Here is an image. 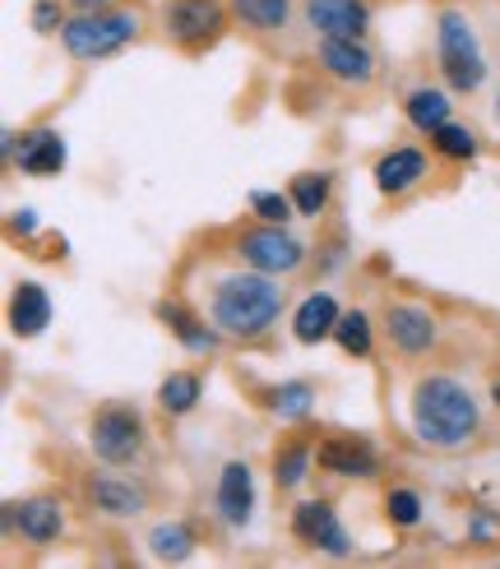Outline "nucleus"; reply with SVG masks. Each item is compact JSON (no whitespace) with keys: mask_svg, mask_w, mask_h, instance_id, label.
<instances>
[{"mask_svg":"<svg viewBox=\"0 0 500 569\" xmlns=\"http://www.w3.org/2000/svg\"><path fill=\"white\" fill-rule=\"evenodd\" d=\"M468 532H472V537H478V542H487V537H491V519H482V515H478V519H472V523H468Z\"/></svg>","mask_w":500,"mask_h":569,"instance_id":"f704fd0d","label":"nucleus"},{"mask_svg":"<svg viewBox=\"0 0 500 569\" xmlns=\"http://www.w3.org/2000/svg\"><path fill=\"white\" fill-rule=\"evenodd\" d=\"M333 343H339L348 357H371L376 333H371V316H367V310H343L339 329H333Z\"/></svg>","mask_w":500,"mask_h":569,"instance_id":"cd10ccee","label":"nucleus"},{"mask_svg":"<svg viewBox=\"0 0 500 569\" xmlns=\"http://www.w3.org/2000/svg\"><path fill=\"white\" fill-rule=\"evenodd\" d=\"M200 393H204V380L194 376V371H172L162 385H158V403L167 417H186L200 408Z\"/></svg>","mask_w":500,"mask_h":569,"instance_id":"b1692460","label":"nucleus"},{"mask_svg":"<svg viewBox=\"0 0 500 569\" xmlns=\"http://www.w3.org/2000/svg\"><path fill=\"white\" fill-rule=\"evenodd\" d=\"M384 333H389V343H394L403 357H422L436 348V316L427 306H417V301H394L389 306V316H384Z\"/></svg>","mask_w":500,"mask_h":569,"instance_id":"f8f14e48","label":"nucleus"},{"mask_svg":"<svg viewBox=\"0 0 500 569\" xmlns=\"http://www.w3.org/2000/svg\"><path fill=\"white\" fill-rule=\"evenodd\" d=\"M339 301H333V292H311L297 310H292V338L306 348H320L324 338H333V329H339Z\"/></svg>","mask_w":500,"mask_h":569,"instance_id":"a211bd4d","label":"nucleus"},{"mask_svg":"<svg viewBox=\"0 0 500 569\" xmlns=\"http://www.w3.org/2000/svg\"><path fill=\"white\" fill-rule=\"evenodd\" d=\"M232 14L256 33H278L292 19V0H232Z\"/></svg>","mask_w":500,"mask_h":569,"instance_id":"393cba45","label":"nucleus"},{"mask_svg":"<svg viewBox=\"0 0 500 569\" xmlns=\"http://www.w3.org/2000/svg\"><path fill=\"white\" fill-rule=\"evenodd\" d=\"M213 505H218V519L228 528H246L256 519V472H250V463H241V459L222 463Z\"/></svg>","mask_w":500,"mask_h":569,"instance_id":"9b49d317","label":"nucleus"},{"mask_svg":"<svg viewBox=\"0 0 500 569\" xmlns=\"http://www.w3.org/2000/svg\"><path fill=\"white\" fill-rule=\"evenodd\" d=\"M10 232H14V237H33V232H38V213L23 204V209L10 218Z\"/></svg>","mask_w":500,"mask_h":569,"instance_id":"473e14b6","label":"nucleus"},{"mask_svg":"<svg viewBox=\"0 0 500 569\" xmlns=\"http://www.w3.org/2000/svg\"><path fill=\"white\" fill-rule=\"evenodd\" d=\"M412 431L431 449H463L482 431L478 398L459 376H422L412 389Z\"/></svg>","mask_w":500,"mask_h":569,"instance_id":"f03ea898","label":"nucleus"},{"mask_svg":"<svg viewBox=\"0 0 500 569\" xmlns=\"http://www.w3.org/2000/svg\"><path fill=\"white\" fill-rule=\"evenodd\" d=\"M496 121H500V102H496Z\"/></svg>","mask_w":500,"mask_h":569,"instance_id":"c9c22d12","label":"nucleus"},{"mask_svg":"<svg viewBox=\"0 0 500 569\" xmlns=\"http://www.w3.org/2000/svg\"><path fill=\"white\" fill-rule=\"evenodd\" d=\"M51 325V297L38 278H23L10 292V333L14 338H38Z\"/></svg>","mask_w":500,"mask_h":569,"instance_id":"f3484780","label":"nucleus"},{"mask_svg":"<svg viewBox=\"0 0 500 569\" xmlns=\"http://www.w3.org/2000/svg\"><path fill=\"white\" fill-rule=\"evenodd\" d=\"M269 408H273L278 421H306V417H311V408H316V389L306 380H283L273 389Z\"/></svg>","mask_w":500,"mask_h":569,"instance_id":"bb28decb","label":"nucleus"},{"mask_svg":"<svg viewBox=\"0 0 500 569\" xmlns=\"http://www.w3.org/2000/svg\"><path fill=\"white\" fill-rule=\"evenodd\" d=\"M306 254H311V246L301 237H292L283 222H260V227H250V232L237 237V260L260 269V273H273V278L297 273L306 264Z\"/></svg>","mask_w":500,"mask_h":569,"instance_id":"423d86ee","label":"nucleus"},{"mask_svg":"<svg viewBox=\"0 0 500 569\" xmlns=\"http://www.w3.org/2000/svg\"><path fill=\"white\" fill-rule=\"evenodd\" d=\"M316 468V449L306 445V440H288L283 449L273 453V481H278V491H297L306 477H311Z\"/></svg>","mask_w":500,"mask_h":569,"instance_id":"5701e85b","label":"nucleus"},{"mask_svg":"<svg viewBox=\"0 0 500 569\" xmlns=\"http://www.w3.org/2000/svg\"><path fill=\"white\" fill-rule=\"evenodd\" d=\"M190 551H194V528L186 519H167L149 532V556L162 565H181Z\"/></svg>","mask_w":500,"mask_h":569,"instance_id":"4be33fe9","label":"nucleus"},{"mask_svg":"<svg viewBox=\"0 0 500 569\" xmlns=\"http://www.w3.org/2000/svg\"><path fill=\"white\" fill-rule=\"evenodd\" d=\"M250 209H256L260 222H283V227L297 213L292 194H283V190H250Z\"/></svg>","mask_w":500,"mask_h":569,"instance_id":"7c9ffc66","label":"nucleus"},{"mask_svg":"<svg viewBox=\"0 0 500 569\" xmlns=\"http://www.w3.org/2000/svg\"><path fill=\"white\" fill-rule=\"evenodd\" d=\"M144 417H139L130 403H102L89 421V449L98 453V459L107 468H126L134 463L139 453H144Z\"/></svg>","mask_w":500,"mask_h":569,"instance_id":"39448f33","label":"nucleus"},{"mask_svg":"<svg viewBox=\"0 0 500 569\" xmlns=\"http://www.w3.org/2000/svg\"><path fill=\"white\" fill-rule=\"evenodd\" d=\"M384 515H389V523H394V528H417V523H422V515H427V505H422V496H417L412 487H394L384 496Z\"/></svg>","mask_w":500,"mask_h":569,"instance_id":"c756f323","label":"nucleus"},{"mask_svg":"<svg viewBox=\"0 0 500 569\" xmlns=\"http://www.w3.org/2000/svg\"><path fill=\"white\" fill-rule=\"evenodd\" d=\"M33 28H38V33H56V28H66L61 6H56V0H38V6H33Z\"/></svg>","mask_w":500,"mask_h":569,"instance_id":"2f4dec72","label":"nucleus"},{"mask_svg":"<svg viewBox=\"0 0 500 569\" xmlns=\"http://www.w3.org/2000/svg\"><path fill=\"white\" fill-rule=\"evenodd\" d=\"M209 320L222 329V338H264L278 320H283V288L273 282V273L260 269H241V273H222L209 288Z\"/></svg>","mask_w":500,"mask_h":569,"instance_id":"f257e3e1","label":"nucleus"},{"mask_svg":"<svg viewBox=\"0 0 500 569\" xmlns=\"http://www.w3.org/2000/svg\"><path fill=\"white\" fill-rule=\"evenodd\" d=\"M436 51H440V70L444 83L454 93H478L482 79H487V51L472 19L463 10H440L436 19Z\"/></svg>","mask_w":500,"mask_h":569,"instance_id":"7ed1b4c3","label":"nucleus"},{"mask_svg":"<svg viewBox=\"0 0 500 569\" xmlns=\"http://www.w3.org/2000/svg\"><path fill=\"white\" fill-rule=\"evenodd\" d=\"M306 23L316 38H367L371 6L367 0H306Z\"/></svg>","mask_w":500,"mask_h":569,"instance_id":"ddd939ff","label":"nucleus"},{"mask_svg":"<svg viewBox=\"0 0 500 569\" xmlns=\"http://www.w3.org/2000/svg\"><path fill=\"white\" fill-rule=\"evenodd\" d=\"M403 117H408L412 130L436 134L444 121H454L450 117V93L431 89V83H417V89H408V98H403Z\"/></svg>","mask_w":500,"mask_h":569,"instance_id":"412c9836","label":"nucleus"},{"mask_svg":"<svg viewBox=\"0 0 500 569\" xmlns=\"http://www.w3.org/2000/svg\"><path fill=\"white\" fill-rule=\"evenodd\" d=\"M427 153L422 149H412V144H399V149H389L380 162H376V190L384 199H399L408 194L412 186H422L427 181Z\"/></svg>","mask_w":500,"mask_h":569,"instance_id":"dca6fc26","label":"nucleus"},{"mask_svg":"<svg viewBox=\"0 0 500 569\" xmlns=\"http://www.w3.org/2000/svg\"><path fill=\"white\" fill-rule=\"evenodd\" d=\"M79 14H98V10H111V0H70Z\"/></svg>","mask_w":500,"mask_h":569,"instance_id":"72a5a7b5","label":"nucleus"},{"mask_svg":"<svg viewBox=\"0 0 500 569\" xmlns=\"http://www.w3.org/2000/svg\"><path fill=\"white\" fill-rule=\"evenodd\" d=\"M139 38V14L134 10H98V14H74L61 28V42L74 61H107V56L126 51Z\"/></svg>","mask_w":500,"mask_h":569,"instance_id":"20e7f679","label":"nucleus"},{"mask_svg":"<svg viewBox=\"0 0 500 569\" xmlns=\"http://www.w3.org/2000/svg\"><path fill=\"white\" fill-rule=\"evenodd\" d=\"M6 528L19 532L28 547H51L56 537L66 532V509L51 496H28V500L6 509Z\"/></svg>","mask_w":500,"mask_h":569,"instance_id":"9d476101","label":"nucleus"},{"mask_svg":"<svg viewBox=\"0 0 500 569\" xmlns=\"http://www.w3.org/2000/svg\"><path fill=\"white\" fill-rule=\"evenodd\" d=\"M158 320L172 329L190 352H213V348H218V338H222V329H218L213 320H194L181 301H162V306H158Z\"/></svg>","mask_w":500,"mask_h":569,"instance_id":"aec40b11","label":"nucleus"},{"mask_svg":"<svg viewBox=\"0 0 500 569\" xmlns=\"http://www.w3.org/2000/svg\"><path fill=\"white\" fill-rule=\"evenodd\" d=\"M288 194H292V204H297L301 218H320L329 209L333 177L329 172H301V177H292V190Z\"/></svg>","mask_w":500,"mask_h":569,"instance_id":"a878e982","label":"nucleus"},{"mask_svg":"<svg viewBox=\"0 0 500 569\" xmlns=\"http://www.w3.org/2000/svg\"><path fill=\"white\" fill-rule=\"evenodd\" d=\"M89 505L98 509V515H111V519H134L144 515V491L134 487V481H121V477H89Z\"/></svg>","mask_w":500,"mask_h":569,"instance_id":"6ab92c4d","label":"nucleus"},{"mask_svg":"<svg viewBox=\"0 0 500 569\" xmlns=\"http://www.w3.org/2000/svg\"><path fill=\"white\" fill-rule=\"evenodd\" d=\"M316 61L339 83H371L376 79V56L361 38H320Z\"/></svg>","mask_w":500,"mask_h":569,"instance_id":"4468645a","label":"nucleus"},{"mask_svg":"<svg viewBox=\"0 0 500 569\" xmlns=\"http://www.w3.org/2000/svg\"><path fill=\"white\" fill-rule=\"evenodd\" d=\"M228 14H232V6H222V0H167L162 6V33L181 51H200V47L222 38Z\"/></svg>","mask_w":500,"mask_h":569,"instance_id":"0eeeda50","label":"nucleus"},{"mask_svg":"<svg viewBox=\"0 0 500 569\" xmlns=\"http://www.w3.org/2000/svg\"><path fill=\"white\" fill-rule=\"evenodd\" d=\"M431 144H436L440 158H450V162H472L478 158V134H472L468 126H459V121H444L431 134Z\"/></svg>","mask_w":500,"mask_h":569,"instance_id":"c85d7f7f","label":"nucleus"},{"mask_svg":"<svg viewBox=\"0 0 500 569\" xmlns=\"http://www.w3.org/2000/svg\"><path fill=\"white\" fill-rule=\"evenodd\" d=\"M316 463H320V472H329V477H352V481H371V477L380 472L376 449H371L367 440H352V436H329V440H320Z\"/></svg>","mask_w":500,"mask_h":569,"instance_id":"2eb2a0df","label":"nucleus"},{"mask_svg":"<svg viewBox=\"0 0 500 569\" xmlns=\"http://www.w3.org/2000/svg\"><path fill=\"white\" fill-rule=\"evenodd\" d=\"M6 158L23 177H38V181L61 177L66 172V139H61V130H51V126H33V130L14 134V149Z\"/></svg>","mask_w":500,"mask_h":569,"instance_id":"1a4fd4ad","label":"nucleus"},{"mask_svg":"<svg viewBox=\"0 0 500 569\" xmlns=\"http://www.w3.org/2000/svg\"><path fill=\"white\" fill-rule=\"evenodd\" d=\"M292 537L301 547H311V551H324L333 560H343L352 556V537L339 519V509H333L329 500H301L292 509Z\"/></svg>","mask_w":500,"mask_h":569,"instance_id":"6e6552de","label":"nucleus"}]
</instances>
